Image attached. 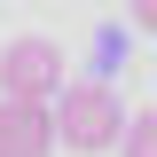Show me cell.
I'll use <instances>...</instances> for the list:
<instances>
[{"instance_id": "1", "label": "cell", "mask_w": 157, "mask_h": 157, "mask_svg": "<svg viewBox=\"0 0 157 157\" xmlns=\"http://www.w3.org/2000/svg\"><path fill=\"white\" fill-rule=\"evenodd\" d=\"M47 110H55V141L71 157H102V149H118V134H126V102H118L102 78H63Z\"/></svg>"}, {"instance_id": "2", "label": "cell", "mask_w": 157, "mask_h": 157, "mask_svg": "<svg viewBox=\"0 0 157 157\" xmlns=\"http://www.w3.org/2000/svg\"><path fill=\"white\" fill-rule=\"evenodd\" d=\"M55 86H63V47H55V39L24 32V39H8V47H0V94L55 102Z\"/></svg>"}, {"instance_id": "3", "label": "cell", "mask_w": 157, "mask_h": 157, "mask_svg": "<svg viewBox=\"0 0 157 157\" xmlns=\"http://www.w3.org/2000/svg\"><path fill=\"white\" fill-rule=\"evenodd\" d=\"M47 149H55V110L0 94V157H47Z\"/></svg>"}, {"instance_id": "4", "label": "cell", "mask_w": 157, "mask_h": 157, "mask_svg": "<svg viewBox=\"0 0 157 157\" xmlns=\"http://www.w3.org/2000/svg\"><path fill=\"white\" fill-rule=\"evenodd\" d=\"M118 157H157V110L126 118V134H118Z\"/></svg>"}, {"instance_id": "5", "label": "cell", "mask_w": 157, "mask_h": 157, "mask_svg": "<svg viewBox=\"0 0 157 157\" xmlns=\"http://www.w3.org/2000/svg\"><path fill=\"white\" fill-rule=\"evenodd\" d=\"M134 24H141V32H157V0H134Z\"/></svg>"}]
</instances>
